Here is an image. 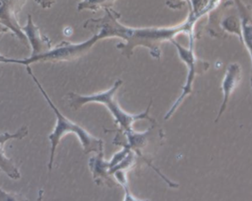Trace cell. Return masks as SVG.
<instances>
[{
    "label": "cell",
    "instance_id": "9",
    "mask_svg": "<svg viewBox=\"0 0 252 201\" xmlns=\"http://www.w3.org/2000/svg\"><path fill=\"white\" fill-rule=\"evenodd\" d=\"M89 167L92 172L94 183L98 186H113V180L110 177L111 175L109 174V162L105 160L103 152L92 156L89 160Z\"/></svg>",
    "mask_w": 252,
    "mask_h": 201
},
{
    "label": "cell",
    "instance_id": "5",
    "mask_svg": "<svg viewBox=\"0 0 252 201\" xmlns=\"http://www.w3.org/2000/svg\"><path fill=\"white\" fill-rule=\"evenodd\" d=\"M171 43H173L178 50V54H179L180 59L182 60V62H184L187 65L188 72V75H187V81L182 88V93L174 101V103L172 105L169 110L166 112V115L164 116L165 120H169L177 109L179 108L181 103L184 101L185 98L192 92V84L194 82L196 74H199V75L203 74L209 68L208 63L199 60L195 57L193 48H192L193 46H190V48H185L174 39L172 40Z\"/></svg>",
    "mask_w": 252,
    "mask_h": 201
},
{
    "label": "cell",
    "instance_id": "12",
    "mask_svg": "<svg viewBox=\"0 0 252 201\" xmlns=\"http://www.w3.org/2000/svg\"><path fill=\"white\" fill-rule=\"evenodd\" d=\"M116 0H82L77 5V11H96L101 9H110Z\"/></svg>",
    "mask_w": 252,
    "mask_h": 201
},
{
    "label": "cell",
    "instance_id": "8",
    "mask_svg": "<svg viewBox=\"0 0 252 201\" xmlns=\"http://www.w3.org/2000/svg\"><path fill=\"white\" fill-rule=\"evenodd\" d=\"M242 78V68L238 63H232L227 67L226 71L223 76V82H222V91H223V102L220 107L219 115L217 116L215 122H219L220 117L222 116L223 112L225 111L227 105L230 100V97L233 94L235 90L237 89L238 84L240 83Z\"/></svg>",
    "mask_w": 252,
    "mask_h": 201
},
{
    "label": "cell",
    "instance_id": "10",
    "mask_svg": "<svg viewBox=\"0 0 252 201\" xmlns=\"http://www.w3.org/2000/svg\"><path fill=\"white\" fill-rule=\"evenodd\" d=\"M0 25H4L10 32L14 33L22 43H27V38L19 25L18 15L11 10L5 0H0Z\"/></svg>",
    "mask_w": 252,
    "mask_h": 201
},
{
    "label": "cell",
    "instance_id": "15",
    "mask_svg": "<svg viewBox=\"0 0 252 201\" xmlns=\"http://www.w3.org/2000/svg\"><path fill=\"white\" fill-rule=\"evenodd\" d=\"M27 1L28 0H5L8 5L17 15L19 11H21L22 8L26 4Z\"/></svg>",
    "mask_w": 252,
    "mask_h": 201
},
{
    "label": "cell",
    "instance_id": "17",
    "mask_svg": "<svg viewBox=\"0 0 252 201\" xmlns=\"http://www.w3.org/2000/svg\"><path fill=\"white\" fill-rule=\"evenodd\" d=\"M35 2L43 9H49L55 4L56 0H35Z\"/></svg>",
    "mask_w": 252,
    "mask_h": 201
},
{
    "label": "cell",
    "instance_id": "18",
    "mask_svg": "<svg viewBox=\"0 0 252 201\" xmlns=\"http://www.w3.org/2000/svg\"><path fill=\"white\" fill-rule=\"evenodd\" d=\"M43 194H44V190L43 189H40L38 191V196H37L36 201H43Z\"/></svg>",
    "mask_w": 252,
    "mask_h": 201
},
{
    "label": "cell",
    "instance_id": "2",
    "mask_svg": "<svg viewBox=\"0 0 252 201\" xmlns=\"http://www.w3.org/2000/svg\"><path fill=\"white\" fill-rule=\"evenodd\" d=\"M26 70L28 72V74L32 76V78L34 81V83H36V86L38 87L40 92L42 93L44 99L46 100L48 104L53 110L55 115L57 117V122H56L54 130L49 135V140L51 143V158H50V162L48 164L49 170L51 171L53 168L55 153H56V149H57L58 144L60 143L62 138L68 134H76L80 142L82 144L83 153L85 155H88L90 153L99 154L101 152H103V147H104L103 140L92 135L90 132H88L85 129H83L82 126L78 125L76 122H72L71 120L67 118L63 114H62V112L58 109V107L54 104V102L48 96L47 92L41 85V83L36 78V75L33 74L32 70L30 66H26Z\"/></svg>",
    "mask_w": 252,
    "mask_h": 201
},
{
    "label": "cell",
    "instance_id": "13",
    "mask_svg": "<svg viewBox=\"0 0 252 201\" xmlns=\"http://www.w3.org/2000/svg\"><path fill=\"white\" fill-rule=\"evenodd\" d=\"M113 175L115 176V178L118 181V183L123 187L124 194H125L123 201H149L148 200H139V199H137V198L133 196L132 193H131L129 185H128L127 179H126V171L117 170L113 173Z\"/></svg>",
    "mask_w": 252,
    "mask_h": 201
},
{
    "label": "cell",
    "instance_id": "4",
    "mask_svg": "<svg viewBox=\"0 0 252 201\" xmlns=\"http://www.w3.org/2000/svg\"><path fill=\"white\" fill-rule=\"evenodd\" d=\"M99 41L95 35L83 43H73L63 41L55 48H51L47 52L43 54L33 56L24 59H15L8 58L6 64H17V65H26L36 64V63H61V62L74 61L76 59L83 57L90 51L92 47Z\"/></svg>",
    "mask_w": 252,
    "mask_h": 201
},
{
    "label": "cell",
    "instance_id": "14",
    "mask_svg": "<svg viewBox=\"0 0 252 201\" xmlns=\"http://www.w3.org/2000/svg\"><path fill=\"white\" fill-rule=\"evenodd\" d=\"M0 201H29L23 194L8 193L0 188Z\"/></svg>",
    "mask_w": 252,
    "mask_h": 201
},
{
    "label": "cell",
    "instance_id": "7",
    "mask_svg": "<svg viewBox=\"0 0 252 201\" xmlns=\"http://www.w3.org/2000/svg\"><path fill=\"white\" fill-rule=\"evenodd\" d=\"M22 31L26 35L27 42L32 47V55L37 56V55L43 54L47 52L48 50L51 49V43L47 36H44L40 32V29L35 25L33 22L32 15L27 16V22L25 26H22Z\"/></svg>",
    "mask_w": 252,
    "mask_h": 201
},
{
    "label": "cell",
    "instance_id": "20",
    "mask_svg": "<svg viewBox=\"0 0 252 201\" xmlns=\"http://www.w3.org/2000/svg\"><path fill=\"white\" fill-rule=\"evenodd\" d=\"M8 58H6L5 56H3V55L0 54V63H4V64H6L7 63Z\"/></svg>",
    "mask_w": 252,
    "mask_h": 201
},
{
    "label": "cell",
    "instance_id": "16",
    "mask_svg": "<svg viewBox=\"0 0 252 201\" xmlns=\"http://www.w3.org/2000/svg\"><path fill=\"white\" fill-rule=\"evenodd\" d=\"M188 4V6L191 8V0H167L166 4L172 9H181L182 5Z\"/></svg>",
    "mask_w": 252,
    "mask_h": 201
},
{
    "label": "cell",
    "instance_id": "19",
    "mask_svg": "<svg viewBox=\"0 0 252 201\" xmlns=\"http://www.w3.org/2000/svg\"><path fill=\"white\" fill-rule=\"evenodd\" d=\"M8 32H10V31H9L6 27H4V25H0V34L6 33H8Z\"/></svg>",
    "mask_w": 252,
    "mask_h": 201
},
{
    "label": "cell",
    "instance_id": "11",
    "mask_svg": "<svg viewBox=\"0 0 252 201\" xmlns=\"http://www.w3.org/2000/svg\"><path fill=\"white\" fill-rule=\"evenodd\" d=\"M238 14L241 30L240 39L245 43V47L247 48L252 57V16L247 7L240 3L238 5Z\"/></svg>",
    "mask_w": 252,
    "mask_h": 201
},
{
    "label": "cell",
    "instance_id": "1",
    "mask_svg": "<svg viewBox=\"0 0 252 201\" xmlns=\"http://www.w3.org/2000/svg\"><path fill=\"white\" fill-rule=\"evenodd\" d=\"M101 18H90L83 25L84 29L89 30L99 40L108 37H118L126 41L116 45L122 54L130 57L136 46H144L149 49L151 55L155 58L160 57V45L166 41H172L181 34L188 33L190 36V45L193 46V28L198 18L191 12L186 21L173 27H146L132 28L122 25L119 22L121 15L113 9H105Z\"/></svg>",
    "mask_w": 252,
    "mask_h": 201
},
{
    "label": "cell",
    "instance_id": "3",
    "mask_svg": "<svg viewBox=\"0 0 252 201\" xmlns=\"http://www.w3.org/2000/svg\"><path fill=\"white\" fill-rule=\"evenodd\" d=\"M123 80H117L116 83H114V85L108 90L99 92V93L88 95V96H83V95L71 92L68 94L69 106L75 110H77L84 105L92 103V102L104 105L105 107L111 113L116 124L119 126V131L122 132H126L132 130V125L133 123L140 120H148L153 124H156L155 120L151 118L148 115L151 108L152 101L150 104L148 105L146 111L137 115H131L123 110L116 99V92L119 90L120 87L123 85Z\"/></svg>",
    "mask_w": 252,
    "mask_h": 201
},
{
    "label": "cell",
    "instance_id": "6",
    "mask_svg": "<svg viewBox=\"0 0 252 201\" xmlns=\"http://www.w3.org/2000/svg\"><path fill=\"white\" fill-rule=\"evenodd\" d=\"M28 127L26 125L21 127L16 133L0 132V170L5 172L8 177H10L12 180H19L21 178V174L13 161L8 158L5 155L4 150V143L10 140H22L28 135Z\"/></svg>",
    "mask_w": 252,
    "mask_h": 201
}]
</instances>
